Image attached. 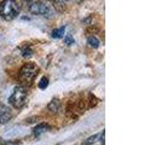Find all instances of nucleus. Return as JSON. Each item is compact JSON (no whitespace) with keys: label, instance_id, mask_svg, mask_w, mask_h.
Wrapping results in <instances>:
<instances>
[{"label":"nucleus","instance_id":"1","mask_svg":"<svg viewBox=\"0 0 161 145\" xmlns=\"http://www.w3.org/2000/svg\"><path fill=\"white\" fill-rule=\"evenodd\" d=\"M21 6L16 0H4L0 4V17L11 21L19 15Z\"/></svg>","mask_w":161,"mask_h":145},{"label":"nucleus","instance_id":"2","mask_svg":"<svg viewBox=\"0 0 161 145\" xmlns=\"http://www.w3.org/2000/svg\"><path fill=\"white\" fill-rule=\"evenodd\" d=\"M25 100H27V89L22 87V86L16 87L15 91H14V93L8 98L10 104L12 105V106H15L16 109L23 108L24 104H25Z\"/></svg>","mask_w":161,"mask_h":145},{"label":"nucleus","instance_id":"3","mask_svg":"<svg viewBox=\"0 0 161 145\" xmlns=\"http://www.w3.org/2000/svg\"><path fill=\"white\" fill-rule=\"evenodd\" d=\"M38 72H39V67L38 65L33 64V63H27L21 68L18 76H19V80L22 82H28L29 83L34 80V78L38 75Z\"/></svg>","mask_w":161,"mask_h":145},{"label":"nucleus","instance_id":"4","mask_svg":"<svg viewBox=\"0 0 161 145\" xmlns=\"http://www.w3.org/2000/svg\"><path fill=\"white\" fill-rule=\"evenodd\" d=\"M29 11L33 15H40V16L51 17L53 13L51 11V8H48L46 4L41 3V1H34L29 5Z\"/></svg>","mask_w":161,"mask_h":145},{"label":"nucleus","instance_id":"5","mask_svg":"<svg viewBox=\"0 0 161 145\" xmlns=\"http://www.w3.org/2000/svg\"><path fill=\"white\" fill-rule=\"evenodd\" d=\"M11 117H12L11 110L8 109V106L0 104V123H1V125L8 123V121L11 120Z\"/></svg>","mask_w":161,"mask_h":145},{"label":"nucleus","instance_id":"6","mask_svg":"<svg viewBox=\"0 0 161 145\" xmlns=\"http://www.w3.org/2000/svg\"><path fill=\"white\" fill-rule=\"evenodd\" d=\"M103 136H104V131H103V132H101V133H97V134L92 136V137L87 138V139H86V140L84 142V145H91V144H93V143H96V142H98V140H101Z\"/></svg>","mask_w":161,"mask_h":145},{"label":"nucleus","instance_id":"7","mask_svg":"<svg viewBox=\"0 0 161 145\" xmlns=\"http://www.w3.org/2000/svg\"><path fill=\"white\" fill-rule=\"evenodd\" d=\"M50 129H51V127H50L48 125L41 123V125H39V126H36V127H35V129H34V136H35V137H39L41 133L47 132V131H50Z\"/></svg>","mask_w":161,"mask_h":145},{"label":"nucleus","instance_id":"8","mask_svg":"<svg viewBox=\"0 0 161 145\" xmlns=\"http://www.w3.org/2000/svg\"><path fill=\"white\" fill-rule=\"evenodd\" d=\"M59 108H61V103H59L58 99H53V100L48 104V110L52 111V113H57V111L59 110Z\"/></svg>","mask_w":161,"mask_h":145},{"label":"nucleus","instance_id":"9","mask_svg":"<svg viewBox=\"0 0 161 145\" xmlns=\"http://www.w3.org/2000/svg\"><path fill=\"white\" fill-rule=\"evenodd\" d=\"M64 32H65L64 27H61V28H58V29H55V30L52 32V38H55V39H59V38H62V36H63Z\"/></svg>","mask_w":161,"mask_h":145},{"label":"nucleus","instance_id":"10","mask_svg":"<svg viewBox=\"0 0 161 145\" xmlns=\"http://www.w3.org/2000/svg\"><path fill=\"white\" fill-rule=\"evenodd\" d=\"M87 42H89L90 46L93 48H97L99 46V41H98V39H97L96 36H90L89 39H87Z\"/></svg>","mask_w":161,"mask_h":145},{"label":"nucleus","instance_id":"11","mask_svg":"<svg viewBox=\"0 0 161 145\" xmlns=\"http://www.w3.org/2000/svg\"><path fill=\"white\" fill-rule=\"evenodd\" d=\"M22 55H23V57H25V58L32 57L33 56V50L29 47V46H25V47L22 50Z\"/></svg>","mask_w":161,"mask_h":145},{"label":"nucleus","instance_id":"12","mask_svg":"<svg viewBox=\"0 0 161 145\" xmlns=\"http://www.w3.org/2000/svg\"><path fill=\"white\" fill-rule=\"evenodd\" d=\"M47 86H48V79L47 78H42L40 80V82H39V89H45Z\"/></svg>","mask_w":161,"mask_h":145},{"label":"nucleus","instance_id":"13","mask_svg":"<svg viewBox=\"0 0 161 145\" xmlns=\"http://www.w3.org/2000/svg\"><path fill=\"white\" fill-rule=\"evenodd\" d=\"M64 42L67 44V45H72V44H74V39L72 38V35H67L64 38Z\"/></svg>","mask_w":161,"mask_h":145},{"label":"nucleus","instance_id":"14","mask_svg":"<svg viewBox=\"0 0 161 145\" xmlns=\"http://www.w3.org/2000/svg\"><path fill=\"white\" fill-rule=\"evenodd\" d=\"M47 1H56V0H47Z\"/></svg>","mask_w":161,"mask_h":145},{"label":"nucleus","instance_id":"15","mask_svg":"<svg viewBox=\"0 0 161 145\" xmlns=\"http://www.w3.org/2000/svg\"><path fill=\"white\" fill-rule=\"evenodd\" d=\"M23 1H31V0H23Z\"/></svg>","mask_w":161,"mask_h":145},{"label":"nucleus","instance_id":"16","mask_svg":"<svg viewBox=\"0 0 161 145\" xmlns=\"http://www.w3.org/2000/svg\"><path fill=\"white\" fill-rule=\"evenodd\" d=\"M62 1H68V0H62Z\"/></svg>","mask_w":161,"mask_h":145}]
</instances>
